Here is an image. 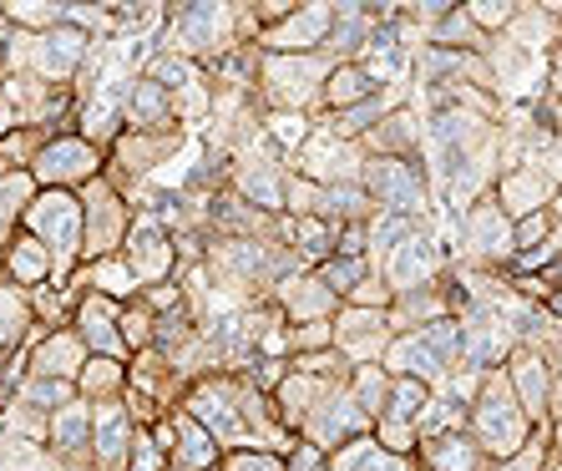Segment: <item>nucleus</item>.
I'll use <instances>...</instances> for the list:
<instances>
[{
    "instance_id": "2eb2a0df",
    "label": "nucleus",
    "mask_w": 562,
    "mask_h": 471,
    "mask_svg": "<svg viewBox=\"0 0 562 471\" xmlns=\"http://www.w3.org/2000/svg\"><path fill=\"white\" fill-rule=\"evenodd\" d=\"M238 183H244V193H249V198H259L263 209H279V203H284V183H279L274 162H259V168H249L244 178H238Z\"/></svg>"
},
{
    "instance_id": "0eeeda50",
    "label": "nucleus",
    "mask_w": 562,
    "mask_h": 471,
    "mask_svg": "<svg viewBox=\"0 0 562 471\" xmlns=\"http://www.w3.org/2000/svg\"><path fill=\"white\" fill-rule=\"evenodd\" d=\"M87 41H92V36H81V31H66L61 21H56V26L46 31V36H36V46H41V66H46L52 77H66V71H71V66H77L81 56H87Z\"/></svg>"
},
{
    "instance_id": "f03ea898",
    "label": "nucleus",
    "mask_w": 562,
    "mask_h": 471,
    "mask_svg": "<svg viewBox=\"0 0 562 471\" xmlns=\"http://www.w3.org/2000/svg\"><path fill=\"white\" fill-rule=\"evenodd\" d=\"M228 41V11L223 5H183L172 11V52H209Z\"/></svg>"
},
{
    "instance_id": "6e6552de",
    "label": "nucleus",
    "mask_w": 562,
    "mask_h": 471,
    "mask_svg": "<svg viewBox=\"0 0 562 471\" xmlns=\"http://www.w3.org/2000/svg\"><path fill=\"white\" fill-rule=\"evenodd\" d=\"M127 122L137 132H153V127H168L172 122V106H168V92L157 81L137 77V87L127 92Z\"/></svg>"
},
{
    "instance_id": "f8f14e48",
    "label": "nucleus",
    "mask_w": 562,
    "mask_h": 471,
    "mask_svg": "<svg viewBox=\"0 0 562 471\" xmlns=\"http://www.w3.org/2000/svg\"><path fill=\"white\" fill-rule=\"evenodd\" d=\"M77 360H81V340L77 335H52V340L41 345V355H36V375L41 380H71L77 375Z\"/></svg>"
},
{
    "instance_id": "5701e85b",
    "label": "nucleus",
    "mask_w": 562,
    "mask_h": 471,
    "mask_svg": "<svg viewBox=\"0 0 562 471\" xmlns=\"http://www.w3.org/2000/svg\"><path fill=\"white\" fill-rule=\"evenodd\" d=\"M228 471H284L279 457H228Z\"/></svg>"
},
{
    "instance_id": "dca6fc26",
    "label": "nucleus",
    "mask_w": 562,
    "mask_h": 471,
    "mask_svg": "<svg viewBox=\"0 0 562 471\" xmlns=\"http://www.w3.org/2000/svg\"><path fill=\"white\" fill-rule=\"evenodd\" d=\"M26 304L15 300L11 289H0V350H15V340L26 335Z\"/></svg>"
},
{
    "instance_id": "f257e3e1",
    "label": "nucleus",
    "mask_w": 562,
    "mask_h": 471,
    "mask_svg": "<svg viewBox=\"0 0 562 471\" xmlns=\"http://www.w3.org/2000/svg\"><path fill=\"white\" fill-rule=\"evenodd\" d=\"M366 188L380 203V213H395V218H416L420 203H426V178H420V168L406 162V157H370Z\"/></svg>"
},
{
    "instance_id": "412c9836",
    "label": "nucleus",
    "mask_w": 562,
    "mask_h": 471,
    "mask_svg": "<svg viewBox=\"0 0 562 471\" xmlns=\"http://www.w3.org/2000/svg\"><path fill=\"white\" fill-rule=\"evenodd\" d=\"M284 294H289V314H294V310H300V284H294V279H284ZM329 300H335V294L319 284V289H310V294H304V310H325Z\"/></svg>"
},
{
    "instance_id": "1a4fd4ad",
    "label": "nucleus",
    "mask_w": 562,
    "mask_h": 471,
    "mask_svg": "<svg viewBox=\"0 0 562 471\" xmlns=\"http://www.w3.org/2000/svg\"><path fill=\"white\" fill-rule=\"evenodd\" d=\"M319 41H329V11L325 5H310V11H300V15H289L284 26H274L269 31V46H319Z\"/></svg>"
},
{
    "instance_id": "4468645a",
    "label": "nucleus",
    "mask_w": 562,
    "mask_h": 471,
    "mask_svg": "<svg viewBox=\"0 0 562 471\" xmlns=\"http://www.w3.org/2000/svg\"><path fill=\"white\" fill-rule=\"evenodd\" d=\"M319 284H325L329 294H355V289L366 284V259L335 254V259H325V269H319Z\"/></svg>"
},
{
    "instance_id": "9b49d317",
    "label": "nucleus",
    "mask_w": 562,
    "mask_h": 471,
    "mask_svg": "<svg viewBox=\"0 0 562 471\" xmlns=\"http://www.w3.org/2000/svg\"><path fill=\"white\" fill-rule=\"evenodd\" d=\"M81 446H92V420H87V406H71L56 411L52 416V451H61V457H77Z\"/></svg>"
},
{
    "instance_id": "a211bd4d",
    "label": "nucleus",
    "mask_w": 562,
    "mask_h": 471,
    "mask_svg": "<svg viewBox=\"0 0 562 471\" xmlns=\"http://www.w3.org/2000/svg\"><path fill=\"white\" fill-rule=\"evenodd\" d=\"M11 269H15V284H36V279L46 274V259L31 249V238H21L11 249Z\"/></svg>"
},
{
    "instance_id": "7ed1b4c3",
    "label": "nucleus",
    "mask_w": 562,
    "mask_h": 471,
    "mask_svg": "<svg viewBox=\"0 0 562 471\" xmlns=\"http://www.w3.org/2000/svg\"><path fill=\"white\" fill-rule=\"evenodd\" d=\"M127 244H132V249H127V263H132V274H137V279H162V274H168L172 244H168V228H162L157 218H143V223H137Z\"/></svg>"
},
{
    "instance_id": "4be33fe9",
    "label": "nucleus",
    "mask_w": 562,
    "mask_h": 471,
    "mask_svg": "<svg viewBox=\"0 0 562 471\" xmlns=\"http://www.w3.org/2000/svg\"><path fill=\"white\" fill-rule=\"evenodd\" d=\"M360 471H411L406 457H395V451H370L366 461H360Z\"/></svg>"
},
{
    "instance_id": "6ab92c4d",
    "label": "nucleus",
    "mask_w": 562,
    "mask_h": 471,
    "mask_svg": "<svg viewBox=\"0 0 562 471\" xmlns=\"http://www.w3.org/2000/svg\"><path fill=\"white\" fill-rule=\"evenodd\" d=\"M431 467H436V471H467V467H471L467 441H457V436H446V441H431Z\"/></svg>"
},
{
    "instance_id": "f3484780",
    "label": "nucleus",
    "mask_w": 562,
    "mask_h": 471,
    "mask_svg": "<svg viewBox=\"0 0 562 471\" xmlns=\"http://www.w3.org/2000/svg\"><path fill=\"white\" fill-rule=\"evenodd\" d=\"M178 431L188 436V446H183V467H209V461H213V446H209L213 436L203 431V426H198L193 416H178Z\"/></svg>"
},
{
    "instance_id": "ddd939ff",
    "label": "nucleus",
    "mask_w": 562,
    "mask_h": 471,
    "mask_svg": "<svg viewBox=\"0 0 562 471\" xmlns=\"http://www.w3.org/2000/svg\"><path fill=\"white\" fill-rule=\"evenodd\" d=\"M391 360H395V370H401V375H411V380H420V375L436 380L446 370V360L426 340H420V335H406V340L391 350Z\"/></svg>"
},
{
    "instance_id": "aec40b11",
    "label": "nucleus",
    "mask_w": 562,
    "mask_h": 471,
    "mask_svg": "<svg viewBox=\"0 0 562 471\" xmlns=\"http://www.w3.org/2000/svg\"><path fill=\"white\" fill-rule=\"evenodd\" d=\"M355 391H360V401H355V406L380 411V416H385V375H380L375 366L360 370V380H355Z\"/></svg>"
},
{
    "instance_id": "9d476101",
    "label": "nucleus",
    "mask_w": 562,
    "mask_h": 471,
    "mask_svg": "<svg viewBox=\"0 0 562 471\" xmlns=\"http://www.w3.org/2000/svg\"><path fill=\"white\" fill-rule=\"evenodd\" d=\"M325 97L340 112H350V106H360V102H370L375 97V81H370V71L366 66H355V61H340L335 71H329V87H325Z\"/></svg>"
},
{
    "instance_id": "39448f33",
    "label": "nucleus",
    "mask_w": 562,
    "mask_h": 471,
    "mask_svg": "<svg viewBox=\"0 0 562 471\" xmlns=\"http://www.w3.org/2000/svg\"><path fill=\"white\" fill-rule=\"evenodd\" d=\"M436 274V244L431 238H406L391 259V284L395 289H416Z\"/></svg>"
},
{
    "instance_id": "20e7f679",
    "label": "nucleus",
    "mask_w": 562,
    "mask_h": 471,
    "mask_svg": "<svg viewBox=\"0 0 562 471\" xmlns=\"http://www.w3.org/2000/svg\"><path fill=\"white\" fill-rule=\"evenodd\" d=\"M97 168V147L81 143V137H61L41 153V178H56V183H71V178H87Z\"/></svg>"
},
{
    "instance_id": "423d86ee",
    "label": "nucleus",
    "mask_w": 562,
    "mask_h": 471,
    "mask_svg": "<svg viewBox=\"0 0 562 471\" xmlns=\"http://www.w3.org/2000/svg\"><path fill=\"white\" fill-rule=\"evenodd\" d=\"M112 319H117L112 300H106V294H92V300L77 310V340H87V345H97L102 355H112L122 345L117 329H112Z\"/></svg>"
}]
</instances>
